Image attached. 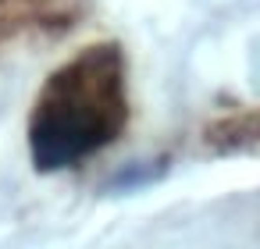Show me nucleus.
Instances as JSON below:
<instances>
[{
	"label": "nucleus",
	"mask_w": 260,
	"mask_h": 249,
	"mask_svg": "<svg viewBox=\"0 0 260 249\" xmlns=\"http://www.w3.org/2000/svg\"><path fill=\"white\" fill-rule=\"evenodd\" d=\"M121 125V82L111 54H93L61 72L32 121V157L43 171L100 150Z\"/></svg>",
	"instance_id": "f257e3e1"
}]
</instances>
